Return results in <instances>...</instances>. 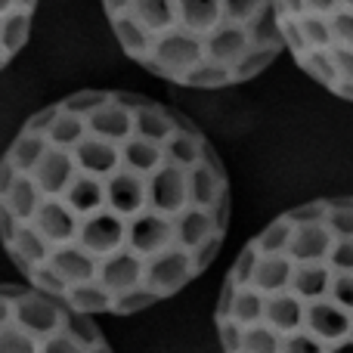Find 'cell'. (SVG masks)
Masks as SVG:
<instances>
[{"label": "cell", "mask_w": 353, "mask_h": 353, "mask_svg": "<svg viewBox=\"0 0 353 353\" xmlns=\"http://www.w3.org/2000/svg\"><path fill=\"white\" fill-rule=\"evenodd\" d=\"M230 226V180L183 112L121 90L41 109L0 159V239L28 285L97 316L180 294Z\"/></svg>", "instance_id": "obj_1"}, {"label": "cell", "mask_w": 353, "mask_h": 353, "mask_svg": "<svg viewBox=\"0 0 353 353\" xmlns=\"http://www.w3.org/2000/svg\"><path fill=\"white\" fill-rule=\"evenodd\" d=\"M223 353H353V199H316L248 239L217 301Z\"/></svg>", "instance_id": "obj_2"}, {"label": "cell", "mask_w": 353, "mask_h": 353, "mask_svg": "<svg viewBox=\"0 0 353 353\" xmlns=\"http://www.w3.org/2000/svg\"><path fill=\"white\" fill-rule=\"evenodd\" d=\"M121 50L192 90H223L267 72L285 50L276 0H103Z\"/></svg>", "instance_id": "obj_3"}, {"label": "cell", "mask_w": 353, "mask_h": 353, "mask_svg": "<svg viewBox=\"0 0 353 353\" xmlns=\"http://www.w3.org/2000/svg\"><path fill=\"white\" fill-rule=\"evenodd\" d=\"M276 16L294 62L353 103V0H276Z\"/></svg>", "instance_id": "obj_4"}, {"label": "cell", "mask_w": 353, "mask_h": 353, "mask_svg": "<svg viewBox=\"0 0 353 353\" xmlns=\"http://www.w3.org/2000/svg\"><path fill=\"white\" fill-rule=\"evenodd\" d=\"M0 353H112L93 316L34 285H0Z\"/></svg>", "instance_id": "obj_5"}, {"label": "cell", "mask_w": 353, "mask_h": 353, "mask_svg": "<svg viewBox=\"0 0 353 353\" xmlns=\"http://www.w3.org/2000/svg\"><path fill=\"white\" fill-rule=\"evenodd\" d=\"M34 10L37 0H0V72L28 43Z\"/></svg>", "instance_id": "obj_6"}]
</instances>
